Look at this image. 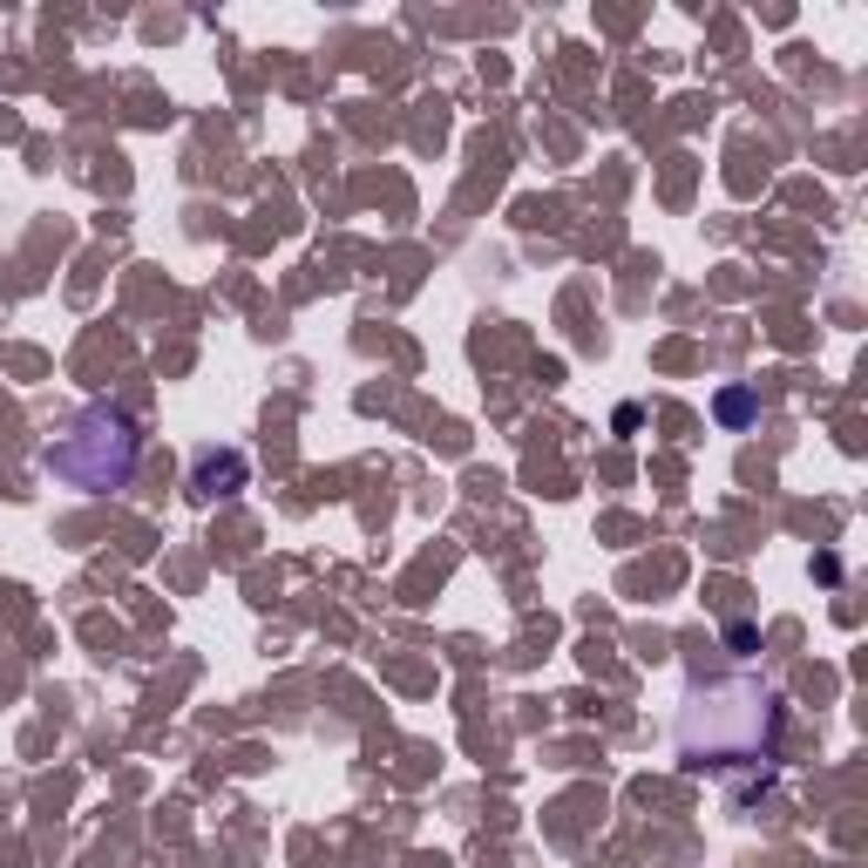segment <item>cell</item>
<instances>
[{
    "instance_id": "1",
    "label": "cell",
    "mask_w": 868,
    "mask_h": 868,
    "mask_svg": "<svg viewBox=\"0 0 868 868\" xmlns=\"http://www.w3.org/2000/svg\"><path fill=\"white\" fill-rule=\"evenodd\" d=\"M48 462H55V475H69L75 489H116L136 469V428L123 415H109V407H88L75 421V435L62 448H48Z\"/></svg>"
}]
</instances>
